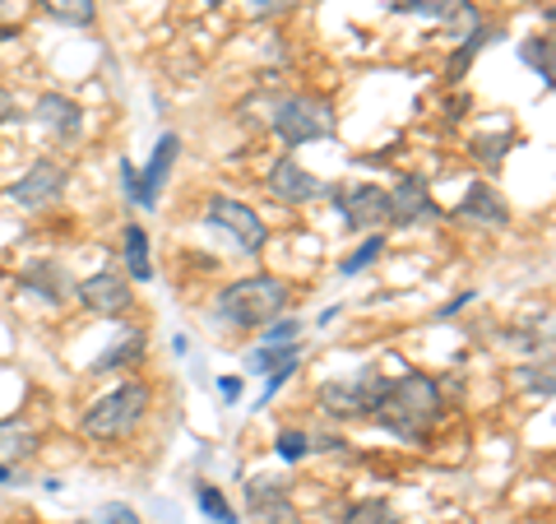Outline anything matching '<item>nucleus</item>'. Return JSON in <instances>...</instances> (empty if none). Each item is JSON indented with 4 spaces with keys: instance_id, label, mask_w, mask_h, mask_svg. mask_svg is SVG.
I'll return each instance as SVG.
<instances>
[{
    "instance_id": "25",
    "label": "nucleus",
    "mask_w": 556,
    "mask_h": 524,
    "mask_svg": "<svg viewBox=\"0 0 556 524\" xmlns=\"http://www.w3.org/2000/svg\"><path fill=\"white\" fill-rule=\"evenodd\" d=\"M525 61L538 70L543 79H552V42L538 38V42H525Z\"/></svg>"
},
{
    "instance_id": "20",
    "label": "nucleus",
    "mask_w": 556,
    "mask_h": 524,
    "mask_svg": "<svg viewBox=\"0 0 556 524\" xmlns=\"http://www.w3.org/2000/svg\"><path fill=\"white\" fill-rule=\"evenodd\" d=\"M20 284L24 288H38L42 292V302H65V297H61V270H51V265H33L24 278H20Z\"/></svg>"
},
{
    "instance_id": "27",
    "label": "nucleus",
    "mask_w": 556,
    "mask_h": 524,
    "mask_svg": "<svg viewBox=\"0 0 556 524\" xmlns=\"http://www.w3.org/2000/svg\"><path fill=\"white\" fill-rule=\"evenodd\" d=\"M274 446H278V456H283V460L298 464V460L306 456V446H311V441H306L302 432H278V441H274Z\"/></svg>"
},
{
    "instance_id": "34",
    "label": "nucleus",
    "mask_w": 556,
    "mask_h": 524,
    "mask_svg": "<svg viewBox=\"0 0 556 524\" xmlns=\"http://www.w3.org/2000/svg\"><path fill=\"white\" fill-rule=\"evenodd\" d=\"M0 483H10V464H0Z\"/></svg>"
},
{
    "instance_id": "12",
    "label": "nucleus",
    "mask_w": 556,
    "mask_h": 524,
    "mask_svg": "<svg viewBox=\"0 0 556 524\" xmlns=\"http://www.w3.org/2000/svg\"><path fill=\"white\" fill-rule=\"evenodd\" d=\"M177 149H181V139L167 130V135L159 139V149H153V163L139 172V204H144V209L159 204V190H163V182H167L172 163H177Z\"/></svg>"
},
{
    "instance_id": "14",
    "label": "nucleus",
    "mask_w": 556,
    "mask_h": 524,
    "mask_svg": "<svg viewBox=\"0 0 556 524\" xmlns=\"http://www.w3.org/2000/svg\"><path fill=\"white\" fill-rule=\"evenodd\" d=\"M247 492H251V511L265 520V524H283V520H292V506H288L283 492H278V487H269L265 478H255Z\"/></svg>"
},
{
    "instance_id": "4",
    "label": "nucleus",
    "mask_w": 556,
    "mask_h": 524,
    "mask_svg": "<svg viewBox=\"0 0 556 524\" xmlns=\"http://www.w3.org/2000/svg\"><path fill=\"white\" fill-rule=\"evenodd\" d=\"M334 112H329L325 98H311V93H298V98H278L274 108V130L283 145H306V139H325L334 135Z\"/></svg>"
},
{
    "instance_id": "16",
    "label": "nucleus",
    "mask_w": 556,
    "mask_h": 524,
    "mask_svg": "<svg viewBox=\"0 0 556 524\" xmlns=\"http://www.w3.org/2000/svg\"><path fill=\"white\" fill-rule=\"evenodd\" d=\"M139 358H144V335H139V329H121L116 344L93 362V372H116V366H130Z\"/></svg>"
},
{
    "instance_id": "15",
    "label": "nucleus",
    "mask_w": 556,
    "mask_h": 524,
    "mask_svg": "<svg viewBox=\"0 0 556 524\" xmlns=\"http://www.w3.org/2000/svg\"><path fill=\"white\" fill-rule=\"evenodd\" d=\"M38 121L42 126H51V130H61V135H75L79 130V108L70 98H56V93H42L38 98Z\"/></svg>"
},
{
    "instance_id": "24",
    "label": "nucleus",
    "mask_w": 556,
    "mask_h": 524,
    "mask_svg": "<svg viewBox=\"0 0 556 524\" xmlns=\"http://www.w3.org/2000/svg\"><path fill=\"white\" fill-rule=\"evenodd\" d=\"M380 251H386V241H380V237H367V241H362V247H357L353 255H348V260H343V265H339V270H343L348 278H353V274H362V270H367V265H371V260H376Z\"/></svg>"
},
{
    "instance_id": "31",
    "label": "nucleus",
    "mask_w": 556,
    "mask_h": 524,
    "mask_svg": "<svg viewBox=\"0 0 556 524\" xmlns=\"http://www.w3.org/2000/svg\"><path fill=\"white\" fill-rule=\"evenodd\" d=\"M121 177H126V196H130V200L139 204V172L130 167V159H126V163H121Z\"/></svg>"
},
{
    "instance_id": "26",
    "label": "nucleus",
    "mask_w": 556,
    "mask_h": 524,
    "mask_svg": "<svg viewBox=\"0 0 556 524\" xmlns=\"http://www.w3.org/2000/svg\"><path fill=\"white\" fill-rule=\"evenodd\" d=\"M506 145L510 139H473V159L486 163V167H496L501 159H506Z\"/></svg>"
},
{
    "instance_id": "21",
    "label": "nucleus",
    "mask_w": 556,
    "mask_h": 524,
    "mask_svg": "<svg viewBox=\"0 0 556 524\" xmlns=\"http://www.w3.org/2000/svg\"><path fill=\"white\" fill-rule=\"evenodd\" d=\"M195 501H200V511H204L208 520H218V524H237V511H232L228 497H223L214 483H200V487H195Z\"/></svg>"
},
{
    "instance_id": "17",
    "label": "nucleus",
    "mask_w": 556,
    "mask_h": 524,
    "mask_svg": "<svg viewBox=\"0 0 556 524\" xmlns=\"http://www.w3.org/2000/svg\"><path fill=\"white\" fill-rule=\"evenodd\" d=\"M121 247H126V265H130V274L139 278V284H144V278H153V265H149V237H144V228H139V223H130V228H126Z\"/></svg>"
},
{
    "instance_id": "13",
    "label": "nucleus",
    "mask_w": 556,
    "mask_h": 524,
    "mask_svg": "<svg viewBox=\"0 0 556 524\" xmlns=\"http://www.w3.org/2000/svg\"><path fill=\"white\" fill-rule=\"evenodd\" d=\"M455 214L468 219V223H506V204H501V196L492 186L478 182V186H468V196L459 200Z\"/></svg>"
},
{
    "instance_id": "35",
    "label": "nucleus",
    "mask_w": 556,
    "mask_h": 524,
    "mask_svg": "<svg viewBox=\"0 0 556 524\" xmlns=\"http://www.w3.org/2000/svg\"><path fill=\"white\" fill-rule=\"evenodd\" d=\"M208 5H218V0H208Z\"/></svg>"
},
{
    "instance_id": "2",
    "label": "nucleus",
    "mask_w": 556,
    "mask_h": 524,
    "mask_svg": "<svg viewBox=\"0 0 556 524\" xmlns=\"http://www.w3.org/2000/svg\"><path fill=\"white\" fill-rule=\"evenodd\" d=\"M288 307V288L278 284L274 274H251V278H237L218 292V316L237 325V329H251V325H269L278 321V311Z\"/></svg>"
},
{
    "instance_id": "10",
    "label": "nucleus",
    "mask_w": 556,
    "mask_h": 524,
    "mask_svg": "<svg viewBox=\"0 0 556 524\" xmlns=\"http://www.w3.org/2000/svg\"><path fill=\"white\" fill-rule=\"evenodd\" d=\"M79 302L93 316H121V311H130V284L121 274H93L79 284Z\"/></svg>"
},
{
    "instance_id": "28",
    "label": "nucleus",
    "mask_w": 556,
    "mask_h": 524,
    "mask_svg": "<svg viewBox=\"0 0 556 524\" xmlns=\"http://www.w3.org/2000/svg\"><path fill=\"white\" fill-rule=\"evenodd\" d=\"M298 5H302V0H247V10L255 14V20H274V14H288Z\"/></svg>"
},
{
    "instance_id": "30",
    "label": "nucleus",
    "mask_w": 556,
    "mask_h": 524,
    "mask_svg": "<svg viewBox=\"0 0 556 524\" xmlns=\"http://www.w3.org/2000/svg\"><path fill=\"white\" fill-rule=\"evenodd\" d=\"M298 329H302L298 321H274V325H269V335H265V344H269V348L292 344V335H298Z\"/></svg>"
},
{
    "instance_id": "33",
    "label": "nucleus",
    "mask_w": 556,
    "mask_h": 524,
    "mask_svg": "<svg viewBox=\"0 0 556 524\" xmlns=\"http://www.w3.org/2000/svg\"><path fill=\"white\" fill-rule=\"evenodd\" d=\"M5 112H10V98H5V93H0V121H5Z\"/></svg>"
},
{
    "instance_id": "32",
    "label": "nucleus",
    "mask_w": 556,
    "mask_h": 524,
    "mask_svg": "<svg viewBox=\"0 0 556 524\" xmlns=\"http://www.w3.org/2000/svg\"><path fill=\"white\" fill-rule=\"evenodd\" d=\"M218 390H223V399H237V395H241V380H237V376H223Z\"/></svg>"
},
{
    "instance_id": "3",
    "label": "nucleus",
    "mask_w": 556,
    "mask_h": 524,
    "mask_svg": "<svg viewBox=\"0 0 556 524\" xmlns=\"http://www.w3.org/2000/svg\"><path fill=\"white\" fill-rule=\"evenodd\" d=\"M153 395L144 380H126V386H116L112 395H102L89 404V413H84V432L98 436V441H116V436H126L139 417L149 413Z\"/></svg>"
},
{
    "instance_id": "5",
    "label": "nucleus",
    "mask_w": 556,
    "mask_h": 524,
    "mask_svg": "<svg viewBox=\"0 0 556 524\" xmlns=\"http://www.w3.org/2000/svg\"><path fill=\"white\" fill-rule=\"evenodd\" d=\"M208 223L228 233L247 255L265 251V241H269V228L260 223L255 209H251V204H241V200H228V196H214V200H208Z\"/></svg>"
},
{
    "instance_id": "7",
    "label": "nucleus",
    "mask_w": 556,
    "mask_h": 524,
    "mask_svg": "<svg viewBox=\"0 0 556 524\" xmlns=\"http://www.w3.org/2000/svg\"><path fill=\"white\" fill-rule=\"evenodd\" d=\"M329 196H334V204L343 209V219L353 223V228H376V223H386V214H390V200L380 186H334Z\"/></svg>"
},
{
    "instance_id": "1",
    "label": "nucleus",
    "mask_w": 556,
    "mask_h": 524,
    "mask_svg": "<svg viewBox=\"0 0 556 524\" xmlns=\"http://www.w3.org/2000/svg\"><path fill=\"white\" fill-rule=\"evenodd\" d=\"M441 390H437V380L422 376V372H408V376H399L394 386H386L376 395V417L386 423L394 436H404V441H422V436L437 427V417H441Z\"/></svg>"
},
{
    "instance_id": "22",
    "label": "nucleus",
    "mask_w": 556,
    "mask_h": 524,
    "mask_svg": "<svg viewBox=\"0 0 556 524\" xmlns=\"http://www.w3.org/2000/svg\"><path fill=\"white\" fill-rule=\"evenodd\" d=\"M459 5H464V0H394V10H404V14H422V20H437V24H445Z\"/></svg>"
},
{
    "instance_id": "8",
    "label": "nucleus",
    "mask_w": 556,
    "mask_h": 524,
    "mask_svg": "<svg viewBox=\"0 0 556 524\" xmlns=\"http://www.w3.org/2000/svg\"><path fill=\"white\" fill-rule=\"evenodd\" d=\"M65 190V167H56L51 159L42 163H33L20 182L10 186V200L14 204H24V209H38V204H51Z\"/></svg>"
},
{
    "instance_id": "11",
    "label": "nucleus",
    "mask_w": 556,
    "mask_h": 524,
    "mask_svg": "<svg viewBox=\"0 0 556 524\" xmlns=\"http://www.w3.org/2000/svg\"><path fill=\"white\" fill-rule=\"evenodd\" d=\"M386 200H390V214L386 219H394L399 228H413V223H422V219L437 214V204H431L427 186L417 182V177H404L394 190H386Z\"/></svg>"
},
{
    "instance_id": "19",
    "label": "nucleus",
    "mask_w": 556,
    "mask_h": 524,
    "mask_svg": "<svg viewBox=\"0 0 556 524\" xmlns=\"http://www.w3.org/2000/svg\"><path fill=\"white\" fill-rule=\"evenodd\" d=\"M343 524H399V515H394V506H390V501L371 497V501H357V506H348Z\"/></svg>"
},
{
    "instance_id": "18",
    "label": "nucleus",
    "mask_w": 556,
    "mask_h": 524,
    "mask_svg": "<svg viewBox=\"0 0 556 524\" xmlns=\"http://www.w3.org/2000/svg\"><path fill=\"white\" fill-rule=\"evenodd\" d=\"M42 10L51 14V20H61V24H75V28H84V24H93V0H42Z\"/></svg>"
},
{
    "instance_id": "29",
    "label": "nucleus",
    "mask_w": 556,
    "mask_h": 524,
    "mask_svg": "<svg viewBox=\"0 0 556 524\" xmlns=\"http://www.w3.org/2000/svg\"><path fill=\"white\" fill-rule=\"evenodd\" d=\"M98 520H102V524H139V515L130 511L126 501H108V506L98 511Z\"/></svg>"
},
{
    "instance_id": "23",
    "label": "nucleus",
    "mask_w": 556,
    "mask_h": 524,
    "mask_svg": "<svg viewBox=\"0 0 556 524\" xmlns=\"http://www.w3.org/2000/svg\"><path fill=\"white\" fill-rule=\"evenodd\" d=\"M0 456H5V460H33V456H38V436H33V432L0 436Z\"/></svg>"
},
{
    "instance_id": "9",
    "label": "nucleus",
    "mask_w": 556,
    "mask_h": 524,
    "mask_svg": "<svg viewBox=\"0 0 556 524\" xmlns=\"http://www.w3.org/2000/svg\"><path fill=\"white\" fill-rule=\"evenodd\" d=\"M269 196L283 200V204H306V200H320V196H325V182L311 177L302 163L278 159L274 172H269Z\"/></svg>"
},
{
    "instance_id": "6",
    "label": "nucleus",
    "mask_w": 556,
    "mask_h": 524,
    "mask_svg": "<svg viewBox=\"0 0 556 524\" xmlns=\"http://www.w3.org/2000/svg\"><path fill=\"white\" fill-rule=\"evenodd\" d=\"M380 390H386V380H380L376 372H357L348 380H325V386H320V404L334 417H362V413L376 409Z\"/></svg>"
}]
</instances>
